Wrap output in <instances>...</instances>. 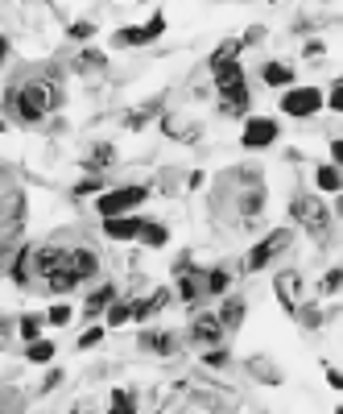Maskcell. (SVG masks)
Here are the masks:
<instances>
[{
  "label": "cell",
  "instance_id": "1",
  "mask_svg": "<svg viewBox=\"0 0 343 414\" xmlns=\"http://www.w3.org/2000/svg\"><path fill=\"white\" fill-rule=\"evenodd\" d=\"M17 112H21V120H41L54 104H58V95H54V87H46V83H25L17 95Z\"/></svg>",
  "mask_w": 343,
  "mask_h": 414
},
{
  "label": "cell",
  "instance_id": "2",
  "mask_svg": "<svg viewBox=\"0 0 343 414\" xmlns=\"http://www.w3.org/2000/svg\"><path fill=\"white\" fill-rule=\"evenodd\" d=\"M290 211H294V220H298L306 232H315V236H323V232H327V224H331L327 203H323V199H315V195H294Z\"/></svg>",
  "mask_w": 343,
  "mask_h": 414
},
{
  "label": "cell",
  "instance_id": "3",
  "mask_svg": "<svg viewBox=\"0 0 343 414\" xmlns=\"http://www.w3.org/2000/svg\"><path fill=\"white\" fill-rule=\"evenodd\" d=\"M141 203H145V187H120V191L99 195V199H95V211H99L104 220H116V216H128V211L141 207Z\"/></svg>",
  "mask_w": 343,
  "mask_h": 414
},
{
  "label": "cell",
  "instance_id": "4",
  "mask_svg": "<svg viewBox=\"0 0 343 414\" xmlns=\"http://www.w3.org/2000/svg\"><path fill=\"white\" fill-rule=\"evenodd\" d=\"M282 108H286V116H315L319 108H323V91L319 87H290L286 91V100H282Z\"/></svg>",
  "mask_w": 343,
  "mask_h": 414
},
{
  "label": "cell",
  "instance_id": "5",
  "mask_svg": "<svg viewBox=\"0 0 343 414\" xmlns=\"http://www.w3.org/2000/svg\"><path fill=\"white\" fill-rule=\"evenodd\" d=\"M161 33H166V17H161V12H153L145 25L116 29V46H145V41H153V37H161Z\"/></svg>",
  "mask_w": 343,
  "mask_h": 414
},
{
  "label": "cell",
  "instance_id": "6",
  "mask_svg": "<svg viewBox=\"0 0 343 414\" xmlns=\"http://www.w3.org/2000/svg\"><path fill=\"white\" fill-rule=\"evenodd\" d=\"M290 241H294V236H290L286 228L269 232V241H261V245H257V249L248 253V270H265V265H269V261H273L277 253H286V249H290Z\"/></svg>",
  "mask_w": 343,
  "mask_h": 414
},
{
  "label": "cell",
  "instance_id": "7",
  "mask_svg": "<svg viewBox=\"0 0 343 414\" xmlns=\"http://www.w3.org/2000/svg\"><path fill=\"white\" fill-rule=\"evenodd\" d=\"M273 141H277V120L253 116V120L244 124V145H248V149H265V145H273Z\"/></svg>",
  "mask_w": 343,
  "mask_h": 414
},
{
  "label": "cell",
  "instance_id": "8",
  "mask_svg": "<svg viewBox=\"0 0 343 414\" xmlns=\"http://www.w3.org/2000/svg\"><path fill=\"white\" fill-rule=\"evenodd\" d=\"M66 253H70V249H58V245L41 249V253L33 257L37 274H46V282H50V278H58V274H66Z\"/></svg>",
  "mask_w": 343,
  "mask_h": 414
},
{
  "label": "cell",
  "instance_id": "9",
  "mask_svg": "<svg viewBox=\"0 0 343 414\" xmlns=\"http://www.w3.org/2000/svg\"><path fill=\"white\" fill-rule=\"evenodd\" d=\"M21 211H25V199H21V191H12L8 199H4V207H0V216H4V236L8 241H17V232H21ZM4 241V245H8Z\"/></svg>",
  "mask_w": 343,
  "mask_h": 414
},
{
  "label": "cell",
  "instance_id": "10",
  "mask_svg": "<svg viewBox=\"0 0 343 414\" xmlns=\"http://www.w3.org/2000/svg\"><path fill=\"white\" fill-rule=\"evenodd\" d=\"M190 336H195L199 344H224V328H219V319H215V315H195Z\"/></svg>",
  "mask_w": 343,
  "mask_h": 414
},
{
  "label": "cell",
  "instance_id": "11",
  "mask_svg": "<svg viewBox=\"0 0 343 414\" xmlns=\"http://www.w3.org/2000/svg\"><path fill=\"white\" fill-rule=\"evenodd\" d=\"M141 228H145V220H133V216L104 220V232H108V236H116V241H133V236H141Z\"/></svg>",
  "mask_w": 343,
  "mask_h": 414
},
{
  "label": "cell",
  "instance_id": "12",
  "mask_svg": "<svg viewBox=\"0 0 343 414\" xmlns=\"http://www.w3.org/2000/svg\"><path fill=\"white\" fill-rule=\"evenodd\" d=\"M215 319H219V328H224V332H236V328L244 323V299H228V303L219 307V315H215Z\"/></svg>",
  "mask_w": 343,
  "mask_h": 414
},
{
  "label": "cell",
  "instance_id": "13",
  "mask_svg": "<svg viewBox=\"0 0 343 414\" xmlns=\"http://www.w3.org/2000/svg\"><path fill=\"white\" fill-rule=\"evenodd\" d=\"M215 87H219V91L244 87V70H240V62H224V66H215Z\"/></svg>",
  "mask_w": 343,
  "mask_h": 414
},
{
  "label": "cell",
  "instance_id": "14",
  "mask_svg": "<svg viewBox=\"0 0 343 414\" xmlns=\"http://www.w3.org/2000/svg\"><path fill=\"white\" fill-rule=\"evenodd\" d=\"M298 286H302L298 274H282V278H277V294H282L286 311H298V307H302V303H298Z\"/></svg>",
  "mask_w": 343,
  "mask_h": 414
},
{
  "label": "cell",
  "instance_id": "15",
  "mask_svg": "<svg viewBox=\"0 0 343 414\" xmlns=\"http://www.w3.org/2000/svg\"><path fill=\"white\" fill-rule=\"evenodd\" d=\"M261 75H265V83H269V87H290V83H294V70H290L286 62H269Z\"/></svg>",
  "mask_w": 343,
  "mask_h": 414
},
{
  "label": "cell",
  "instance_id": "16",
  "mask_svg": "<svg viewBox=\"0 0 343 414\" xmlns=\"http://www.w3.org/2000/svg\"><path fill=\"white\" fill-rule=\"evenodd\" d=\"M244 108H248V87L224 91V112H228V116H244Z\"/></svg>",
  "mask_w": 343,
  "mask_h": 414
},
{
  "label": "cell",
  "instance_id": "17",
  "mask_svg": "<svg viewBox=\"0 0 343 414\" xmlns=\"http://www.w3.org/2000/svg\"><path fill=\"white\" fill-rule=\"evenodd\" d=\"M315 182H319V191H340V187H343V170H340V166H319Z\"/></svg>",
  "mask_w": 343,
  "mask_h": 414
},
{
  "label": "cell",
  "instance_id": "18",
  "mask_svg": "<svg viewBox=\"0 0 343 414\" xmlns=\"http://www.w3.org/2000/svg\"><path fill=\"white\" fill-rule=\"evenodd\" d=\"M108 303H116V290H112V286H104V290H99V294H91V299H87V307H83V311H87V315H91V319H95V315H99V311H104V307H108Z\"/></svg>",
  "mask_w": 343,
  "mask_h": 414
},
{
  "label": "cell",
  "instance_id": "19",
  "mask_svg": "<svg viewBox=\"0 0 343 414\" xmlns=\"http://www.w3.org/2000/svg\"><path fill=\"white\" fill-rule=\"evenodd\" d=\"M108 414H137V402L128 390H112V411Z\"/></svg>",
  "mask_w": 343,
  "mask_h": 414
},
{
  "label": "cell",
  "instance_id": "20",
  "mask_svg": "<svg viewBox=\"0 0 343 414\" xmlns=\"http://www.w3.org/2000/svg\"><path fill=\"white\" fill-rule=\"evenodd\" d=\"M240 46H244V41H228V46H219V50L211 54V66H224V62H236Z\"/></svg>",
  "mask_w": 343,
  "mask_h": 414
},
{
  "label": "cell",
  "instance_id": "21",
  "mask_svg": "<svg viewBox=\"0 0 343 414\" xmlns=\"http://www.w3.org/2000/svg\"><path fill=\"white\" fill-rule=\"evenodd\" d=\"M128 319H133V303H112V307H108V323H112V328H120V323H128Z\"/></svg>",
  "mask_w": 343,
  "mask_h": 414
},
{
  "label": "cell",
  "instance_id": "22",
  "mask_svg": "<svg viewBox=\"0 0 343 414\" xmlns=\"http://www.w3.org/2000/svg\"><path fill=\"white\" fill-rule=\"evenodd\" d=\"M50 357H54V344H50V340H33V344H29V361H33V365H46Z\"/></svg>",
  "mask_w": 343,
  "mask_h": 414
},
{
  "label": "cell",
  "instance_id": "23",
  "mask_svg": "<svg viewBox=\"0 0 343 414\" xmlns=\"http://www.w3.org/2000/svg\"><path fill=\"white\" fill-rule=\"evenodd\" d=\"M141 241H145V245H166L170 232H166L161 224H145V228H141Z\"/></svg>",
  "mask_w": 343,
  "mask_h": 414
},
{
  "label": "cell",
  "instance_id": "24",
  "mask_svg": "<svg viewBox=\"0 0 343 414\" xmlns=\"http://www.w3.org/2000/svg\"><path fill=\"white\" fill-rule=\"evenodd\" d=\"M141 340H145L149 352H174V336H153V332H149V336H141Z\"/></svg>",
  "mask_w": 343,
  "mask_h": 414
},
{
  "label": "cell",
  "instance_id": "25",
  "mask_svg": "<svg viewBox=\"0 0 343 414\" xmlns=\"http://www.w3.org/2000/svg\"><path fill=\"white\" fill-rule=\"evenodd\" d=\"M161 129H166L170 137H190V133H199V129H186L178 116H166V120H161Z\"/></svg>",
  "mask_w": 343,
  "mask_h": 414
},
{
  "label": "cell",
  "instance_id": "26",
  "mask_svg": "<svg viewBox=\"0 0 343 414\" xmlns=\"http://www.w3.org/2000/svg\"><path fill=\"white\" fill-rule=\"evenodd\" d=\"M207 290H211V294H224V290H228V270H211V274H207Z\"/></svg>",
  "mask_w": 343,
  "mask_h": 414
},
{
  "label": "cell",
  "instance_id": "27",
  "mask_svg": "<svg viewBox=\"0 0 343 414\" xmlns=\"http://www.w3.org/2000/svg\"><path fill=\"white\" fill-rule=\"evenodd\" d=\"M108 162H112V145H99V149L91 153V162H87V166H91V170L99 174V166H108Z\"/></svg>",
  "mask_w": 343,
  "mask_h": 414
},
{
  "label": "cell",
  "instance_id": "28",
  "mask_svg": "<svg viewBox=\"0 0 343 414\" xmlns=\"http://www.w3.org/2000/svg\"><path fill=\"white\" fill-rule=\"evenodd\" d=\"M265 207V191H253V195H244V216H257Z\"/></svg>",
  "mask_w": 343,
  "mask_h": 414
},
{
  "label": "cell",
  "instance_id": "29",
  "mask_svg": "<svg viewBox=\"0 0 343 414\" xmlns=\"http://www.w3.org/2000/svg\"><path fill=\"white\" fill-rule=\"evenodd\" d=\"M37 332H41V319H33V315H25V319H21V336H25V340L33 344V340H37Z\"/></svg>",
  "mask_w": 343,
  "mask_h": 414
},
{
  "label": "cell",
  "instance_id": "30",
  "mask_svg": "<svg viewBox=\"0 0 343 414\" xmlns=\"http://www.w3.org/2000/svg\"><path fill=\"white\" fill-rule=\"evenodd\" d=\"M178 294H182L186 303H195V294H199V286H195V278H190V274H182V282H178Z\"/></svg>",
  "mask_w": 343,
  "mask_h": 414
},
{
  "label": "cell",
  "instance_id": "31",
  "mask_svg": "<svg viewBox=\"0 0 343 414\" xmlns=\"http://www.w3.org/2000/svg\"><path fill=\"white\" fill-rule=\"evenodd\" d=\"M99 340H104V328H87V332L79 336V348H95Z\"/></svg>",
  "mask_w": 343,
  "mask_h": 414
},
{
  "label": "cell",
  "instance_id": "32",
  "mask_svg": "<svg viewBox=\"0 0 343 414\" xmlns=\"http://www.w3.org/2000/svg\"><path fill=\"white\" fill-rule=\"evenodd\" d=\"M207 365H211V369H224V365H228V352H224V348H211V352H207Z\"/></svg>",
  "mask_w": 343,
  "mask_h": 414
},
{
  "label": "cell",
  "instance_id": "33",
  "mask_svg": "<svg viewBox=\"0 0 343 414\" xmlns=\"http://www.w3.org/2000/svg\"><path fill=\"white\" fill-rule=\"evenodd\" d=\"M145 303H149V311H161V307L170 303V290H157V294H153V299H145Z\"/></svg>",
  "mask_w": 343,
  "mask_h": 414
},
{
  "label": "cell",
  "instance_id": "34",
  "mask_svg": "<svg viewBox=\"0 0 343 414\" xmlns=\"http://www.w3.org/2000/svg\"><path fill=\"white\" fill-rule=\"evenodd\" d=\"M340 286H343V274L340 270H331V274L323 278V290H340Z\"/></svg>",
  "mask_w": 343,
  "mask_h": 414
},
{
  "label": "cell",
  "instance_id": "35",
  "mask_svg": "<svg viewBox=\"0 0 343 414\" xmlns=\"http://www.w3.org/2000/svg\"><path fill=\"white\" fill-rule=\"evenodd\" d=\"M91 33H95V29H91L87 21H75V25H70V37H91Z\"/></svg>",
  "mask_w": 343,
  "mask_h": 414
},
{
  "label": "cell",
  "instance_id": "36",
  "mask_svg": "<svg viewBox=\"0 0 343 414\" xmlns=\"http://www.w3.org/2000/svg\"><path fill=\"white\" fill-rule=\"evenodd\" d=\"M79 66H104V58H99V54H95V50H87V54H83V58H79Z\"/></svg>",
  "mask_w": 343,
  "mask_h": 414
},
{
  "label": "cell",
  "instance_id": "37",
  "mask_svg": "<svg viewBox=\"0 0 343 414\" xmlns=\"http://www.w3.org/2000/svg\"><path fill=\"white\" fill-rule=\"evenodd\" d=\"M66 319H70V307H54L50 311V323H66Z\"/></svg>",
  "mask_w": 343,
  "mask_h": 414
},
{
  "label": "cell",
  "instance_id": "38",
  "mask_svg": "<svg viewBox=\"0 0 343 414\" xmlns=\"http://www.w3.org/2000/svg\"><path fill=\"white\" fill-rule=\"evenodd\" d=\"M331 108L343 112V83H335V91H331Z\"/></svg>",
  "mask_w": 343,
  "mask_h": 414
},
{
  "label": "cell",
  "instance_id": "39",
  "mask_svg": "<svg viewBox=\"0 0 343 414\" xmlns=\"http://www.w3.org/2000/svg\"><path fill=\"white\" fill-rule=\"evenodd\" d=\"M87 191H99V178H83V182H79V195H87Z\"/></svg>",
  "mask_w": 343,
  "mask_h": 414
},
{
  "label": "cell",
  "instance_id": "40",
  "mask_svg": "<svg viewBox=\"0 0 343 414\" xmlns=\"http://www.w3.org/2000/svg\"><path fill=\"white\" fill-rule=\"evenodd\" d=\"M323 54V41H306V58H319Z\"/></svg>",
  "mask_w": 343,
  "mask_h": 414
},
{
  "label": "cell",
  "instance_id": "41",
  "mask_svg": "<svg viewBox=\"0 0 343 414\" xmlns=\"http://www.w3.org/2000/svg\"><path fill=\"white\" fill-rule=\"evenodd\" d=\"M327 382H331L335 390H343V373H335V369H327Z\"/></svg>",
  "mask_w": 343,
  "mask_h": 414
},
{
  "label": "cell",
  "instance_id": "42",
  "mask_svg": "<svg viewBox=\"0 0 343 414\" xmlns=\"http://www.w3.org/2000/svg\"><path fill=\"white\" fill-rule=\"evenodd\" d=\"M331 153H335V162L343 166V141H331Z\"/></svg>",
  "mask_w": 343,
  "mask_h": 414
},
{
  "label": "cell",
  "instance_id": "43",
  "mask_svg": "<svg viewBox=\"0 0 343 414\" xmlns=\"http://www.w3.org/2000/svg\"><path fill=\"white\" fill-rule=\"evenodd\" d=\"M4 54H8V46H4V37H0V58H4Z\"/></svg>",
  "mask_w": 343,
  "mask_h": 414
},
{
  "label": "cell",
  "instance_id": "44",
  "mask_svg": "<svg viewBox=\"0 0 343 414\" xmlns=\"http://www.w3.org/2000/svg\"><path fill=\"white\" fill-rule=\"evenodd\" d=\"M335 211H340V216H343V195H340V207H335Z\"/></svg>",
  "mask_w": 343,
  "mask_h": 414
},
{
  "label": "cell",
  "instance_id": "45",
  "mask_svg": "<svg viewBox=\"0 0 343 414\" xmlns=\"http://www.w3.org/2000/svg\"><path fill=\"white\" fill-rule=\"evenodd\" d=\"M70 414H79V411H70Z\"/></svg>",
  "mask_w": 343,
  "mask_h": 414
},
{
  "label": "cell",
  "instance_id": "46",
  "mask_svg": "<svg viewBox=\"0 0 343 414\" xmlns=\"http://www.w3.org/2000/svg\"><path fill=\"white\" fill-rule=\"evenodd\" d=\"M340 414H343V411H340Z\"/></svg>",
  "mask_w": 343,
  "mask_h": 414
}]
</instances>
